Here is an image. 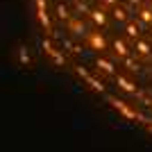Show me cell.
I'll list each match as a JSON object with an SVG mask.
<instances>
[{"label": "cell", "instance_id": "1", "mask_svg": "<svg viewBox=\"0 0 152 152\" xmlns=\"http://www.w3.org/2000/svg\"><path fill=\"white\" fill-rule=\"evenodd\" d=\"M107 102L116 109V111H121V114L125 116L127 121H143V123H145V118H143L139 111H134V109L129 107L125 100H121V98H116V95H107Z\"/></svg>", "mask_w": 152, "mask_h": 152}, {"label": "cell", "instance_id": "2", "mask_svg": "<svg viewBox=\"0 0 152 152\" xmlns=\"http://www.w3.org/2000/svg\"><path fill=\"white\" fill-rule=\"evenodd\" d=\"M37 16H39V23L45 32H52V23H50V16H48V7H45V0H37Z\"/></svg>", "mask_w": 152, "mask_h": 152}, {"label": "cell", "instance_id": "3", "mask_svg": "<svg viewBox=\"0 0 152 152\" xmlns=\"http://www.w3.org/2000/svg\"><path fill=\"white\" fill-rule=\"evenodd\" d=\"M66 25H68V32H73L77 37L86 34V25H84V20L80 18V16H68V18H66Z\"/></svg>", "mask_w": 152, "mask_h": 152}, {"label": "cell", "instance_id": "4", "mask_svg": "<svg viewBox=\"0 0 152 152\" xmlns=\"http://www.w3.org/2000/svg\"><path fill=\"white\" fill-rule=\"evenodd\" d=\"M86 39H89V45L93 50H107V39L100 32H86Z\"/></svg>", "mask_w": 152, "mask_h": 152}, {"label": "cell", "instance_id": "5", "mask_svg": "<svg viewBox=\"0 0 152 152\" xmlns=\"http://www.w3.org/2000/svg\"><path fill=\"white\" fill-rule=\"evenodd\" d=\"M43 50H45V55H50V57H52V61L57 64V66H64V61H66V59H64V55L50 43V41H48V39L43 41Z\"/></svg>", "mask_w": 152, "mask_h": 152}, {"label": "cell", "instance_id": "6", "mask_svg": "<svg viewBox=\"0 0 152 152\" xmlns=\"http://www.w3.org/2000/svg\"><path fill=\"white\" fill-rule=\"evenodd\" d=\"M132 45H134V50H136V55H141V57H150L152 55V48L148 41H143V39H132Z\"/></svg>", "mask_w": 152, "mask_h": 152}, {"label": "cell", "instance_id": "7", "mask_svg": "<svg viewBox=\"0 0 152 152\" xmlns=\"http://www.w3.org/2000/svg\"><path fill=\"white\" fill-rule=\"evenodd\" d=\"M86 14L91 16V20H93L98 27H104V25H107V12H104L102 7H100V9H89Z\"/></svg>", "mask_w": 152, "mask_h": 152}, {"label": "cell", "instance_id": "8", "mask_svg": "<svg viewBox=\"0 0 152 152\" xmlns=\"http://www.w3.org/2000/svg\"><path fill=\"white\" fill-rule=\"evenodd\" d=\"M136 16H139V20H141V27L143 25L150 27L152 25V7L150 5L148 7H136Z\"/></svg>", "mask_w": 152, "mask_h": 152}, {"label": "cell", "instance_id": "9", "mask_svg": "<svg viewBox=\"0 0 152 152\" xmlns=\"http://www.w3.org/2000/svg\"><path fill=\"white\" fill-rule=\"evenodd\" d=\"M114 80H116V84H118L125 93L136 95V84H134V82H129V80H127V77H123V75H114Z\"/></svg>", "mask_w": 152, "mask_h": 152}, {"label": "cell", "instance_id": "10", "mask_svg": "<svg viewBox=\"0 0 152 152\" xmlns=\"http://www.w3.org/2000/svg\"><path fill=\"white\" fill-rule=\"evenodd\" d=\"M95 66H98V70H100V73H104V75H114V73H116L114 64L109 61V59H102V57H98V59H95Z\"/></svg>", "mask_w": 152, "mask_h": 152}, {"label": "cell", "instance_id": "11", "mask_svg": "<svg viewBox=\"0 0 152 152\" xmlns=\"http://www.w3.org/2000/svg\"><path fill=\"white\" fill-rule=\"evenodd\" d=\"M125 34H127L129 39H136V37L141 34V25H139V23H134V20H129V18H127V20H125Z\"/></svg>", "mask_w": 152, "mask_h": 152}, {"label": "cell", "instance_id": "12", "mask_svg": "<svg viewBox=\"0 0 152 152\" xmlns=\"http://www.w3.org/2000/svg\"><path fill=\"white\" fill-rule=\"evenodd\" d=\"M111 16H114V20H116V23H125V20L129 18L127 9H123V7H118V5H114V7H111Z\"/></svg>", "mask_w": 152, "mask_h": 152}, {"label": "cell", "instance_id": "13", "mask_svg": "<svg viewBox=\"0 0 152 152\" xmlns=\"http://www.w3.org/2000/svg\"><path fill=\"white\" fill-rule=\"evenodd\" d=\"M114 52L123 59V57H127V55H129V48H127V43L123 41V39H116V41H114Z\"/></svg>", "mask_w": 152, "mask_h": 152}, {"label": "cell", "instance_id": "14", "mask_svg": "<svg viewBox=\"0 0 152 152\" xmlns=\"http://www.w3.org/2000/svg\"><path fill=\"white\" fill-rule=\"evenodd\" d=\"M84 80H86V84H89V86L95 91V93H104V84H102L100 80H95L93 75H86Z\"/></svg>", "mask_w": 152, "mask_h": 152}, {"label": "cell", "instance_id": "15", "mask_svg": "<svg viewBox=\"0 0 152 152\" xmlns=\"http://www.w3.org/2000/svg\"><path fill=\"white\" fill-rule=\"evenodd\" d=\"M123 64H125V66L132 70V73H139V70H141V64H139V61H134L129 55H127V57H123Z\"/></svg>", "mask_w": 152, "mask_h": 152}, {"label": "cell", "instance_id": "16", "mask_svg": "<svg viewBox=\"0 0 152 152\" xmlns=\"http://www.w3.org/2000/svg\"><path fill=\"white\" fill-rule=\"evenodd\" d=\"M57 16H59V20H61V23H64V20H66V18H68V16H70L68 7H66V5H61V2H59V5H57Z\"/></svg>", "mask_w": 152, "mask_h": 152}, {"label": "cell", "instance_id": "17", "mask_svg": "<svg viewBox=\"0 0 152 152\" xmlns=\"http://www.w3.org/2000/svg\"><path fill=\"white\" fill-rule=\"evenodd\" d=\"M64 48H68V50H70V52H75V55H80V52H82V48H80V45L70 43V41H64Z\"/></svg>", "mask_w": 152, "mask_h": 152}, {"label": "cell", "instance_id": "18", "mask_svg": "<svg viewBox=\"0 0 152 152\" xmlns=\"http://www.w3.org/2000/svg\"><path fill=\"white\" fill-rule=\"evenodd\" d=\"M73 2H75V9H77V12H84V14L89 12V7H86L84 0H73Z\"/></svg>", "mask_w": 152, "mask_h": 152}, {"label": "cell", "instance_id": "19", "mask_svg": "<svg viewBox=\"0 0 152 152\" xmlns=\"http://www.w3.org/2000/svg\"><path fill=\"white\" fill-rule=\"evenodd\" d=\"M20 61H23V64H30V55L25 52V48H20Z\"/></svg>", "mask_w": 152, "mask_h": 152}, {"label": "cell", "instance_id": "20", "mask_svg": "<svg viewBox=\"0 0 152 152\" xmlns=\"http://www.w3.org/2000/svg\"><path fill=\"white\" fill-rule=\"evenodd\" d=\"M75 73H77V75H80V77H86V75H89L84 66H75Z\"/></svg>", "mask_w": 152, "mask_h": 152}, {"label": "cell", "instance_id": "21", "mask_svg": "<svg viewBox=\"0 0 152 152\" xmlns=\"http://www.w3.org/2000/svg\"><path fill=\"white\" fill-rule=\"evenodd\" d=\"M100 2H102V7H109V9L114 5H118V0H100Z\"/></svg>", "mask_w": 152, "mask_h": 152}, {"label": "cell", "instance_id": "22", "mask_svg": "<svg viewBox=\"0 0 152 152\" xmlns=\"http://www.w3.org/2000/svg\"><path fill=\"white\" fill-rule=\"evenodd\" d=\"M129 5L132 7H141V0H129Z\"/></svg>", "mask_w": 152, "mask_h": 152}, {"label": "cell", "instance_id": "23", "mask_svg": "<svg viewBox=\"0 0 152 152\" xmlns=\"http://www.w3.org/2000/svg\"><path fill=\"white\" fill-rule=\"evenodd\" d=\"M148 5H150V7H152V0H148Z\"/></svg>", "mask_w": 152, "mask_h": 152}, {"label": "cell", "instance_id": "24", "mask_svg": "<svg viewBox=\"0 0 152 152\" xmlns=\"http://www.w3.org/2000/svg\"><path fill=\"white\" fill-rule=\"evenodd\" d=\"M150 129H152V125H150Z\"/></svg>", "mask_w": 152, "mask_h": 152}, {"label": "cell", "instance_id": "25", "mask_svg": "<svg viewBox=\"0 0 152 152\" xmlns=\"http://www.w3.org/2000/svg\"><path fill=\"white\" fill-rule=\"evenodd\" d=\"M150 107H152V104H150Z\"/></svg>", "mask_w": 152, "mask_h": 152}, {"label": "cell", "instance_id": "26", "mask_svg": "<svg viewBox=\"0 0 152 152\" xmlns=\"http://www.w3.org/2000/svg\"><path fill=\"white\" fill-rule=\"evenodd\" d=\"M150 27H152V25H150Z\"/></svg>", "mask_w": 152, "mask_h": 152}]
</instances>
